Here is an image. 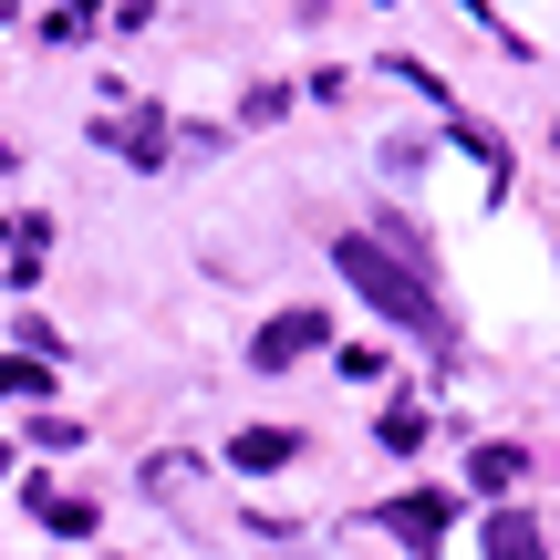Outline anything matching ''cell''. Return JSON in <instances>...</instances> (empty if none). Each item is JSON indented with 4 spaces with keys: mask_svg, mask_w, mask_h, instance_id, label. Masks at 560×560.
I'll list each match as a JSON object with an SVG mask.
<instances>
[{
    "mask_svg": "<svg viewBox=\"0 0 560 560\" xmlns=\"http://www.w3.org/2000/svg\"><path fill=\"white\" fill-rule=\"evenodd\" d=\"M332 270L353 280L384 322H405V332H446V301H436V280H425L416 249H395V240H374V229H353V240H332Z\"/></svg>",
    "mask_w": 560,
    "mask_h": 560,
    "instance_id": "6da1fadb",
    "label": "cell"
},
{
    "mask_svg": "<svg viewBox=\"0 0 560 560\" xmlns=\"http://www.w3.org/2000/svg\"><path fill=\"white\" fill-rule=\"evenodd\" d=\"M322 342H332V322H322V312H270L260 332H249V374H291V363L322 353Z\"/></svg>",
    "mask_w": 560,
    "mask_h": 560,
    "instance_id": "7a4b0ae2",
    "label": "cell"
},
{
    "mask_svg": "<svg viewBox=\"0 0 560 560\" xmlns=\"http://www.w3.org/2000/svg\"><path fill=\"white\" fill-rule=\"evenodd\" d=\"M446 520H457V509H446V488H416V499H395V509H384V529H395V540L416 550V560H436Z\"/></svg>",
    "mask_w": 560,
    "mask_h": 560,
    "instance_id": "3957f363",
    "label": "cell"
},
{
    "mask_svg": "<svg viewBox=\"0 0 560 560\" xmlns=\"http://www.w3.org/2000/svg\"><path fill=\"white\" fill-rule=\"evenodd\" d=\"M291 457H301L291 425H240V436H229V467H240V478H270V467H291Z\"/></svg>",
    "mask_w": 560,
    "mask_h": 560,
    "instance_id": "277c9868",
    "label": "cell"
},
{
    "mask_svg": "<svg viewBox=\"0 0 560 560\" xmlns=\"http://www.w3.org/2000/svg\"><path fill=\"white\" fill-rule=\"evenodd\" d=\"M478 550H488V560H550V540H540V520H529V509H488Z\"/></svg>",
    "mask_w": 560,
    "mask_h": 560,
    "instance_id": "5b68a950",
    "label": "cell"
},
{
    "mask_svg": "<svg viewBox=\"0 0 560 560\" xmlns=\"http://www.w3.org/2000/svg\"><path fill=\"white\" fill-rule=\"evenodd\" d=\"M520 467H529L520 446H478V457H467V478H478L488 499H509V488H520Z\"/></svg>",
    "mask_w": 560,
    "mask_h": 560,
    "instance_id": "8992f818",
    "label": "cell"
},
{
    "mask_svg": "<svg viewBox=\"0 0 560 560\" xmlns=\"http://www.w3.org/2000/svg\"><path fill=\"white\" fill-rule=\"evenodd\" d=\"M32 509L62 529V540H83V529H94V499H62V488H32Z\"/></svg>",
    "mask_w": 560,
    "mask_h": 560,
    "instance_id": "52a82bcc",
    "label": "cell"
},
{
    "mask_svg": "<svg viewBox=\"0 0 560 560\" xmlns=\"http://www.w3.org/2000/svg\"><path fill=\"white\" fill-rule=\"evenodd\" d=\"M384 446H395V457H416V446H425V416H416V405H395V416H384Z\"/></svg>",
    "mask_w": 560,
    "mask_h": 560,
    "instance_id": "ba28073f",
    "label": "cell"
},
{
    "mask_svg": "<svg viewBox=\"0 0 560 560\" xmlns=\"http://www.w3.org/2000/svg\"><path fill=\"white\" fill-rule=\"evenodd\" d=\"M0 395H52V363H0Z\"/></svg>",
    "mask_w": 560,
    "mask_h": 560,
    "instance_id": "9c48e42d",
    "label": "cell"
},
{
    "mask_svg": "<svg viewBox=\"0 0 560 560\" xmlns=\"http://www.w3.org/2000/svg\"><path fill=\"white\" fill-rule=\"evenodd\" d=\"M249 125H270V115H291V83H249V104H240Z\"/></svg>",
    "mask_w": 560,
    "mask_h": 560,
    "instance_id": "30bf717a",
    "label": "cell"
},
{
    "mask_svg": "<svg viewBox=\"0 0 560 560\" xmlns=\"http://www.w3.org/2000/svg\"><path fill=\"white\" fill-rule=\"evenodd\" d=\"M0 11H21V0H0Z\"/></svg>",
    "mask_w": 560,
    "mask_h": 560,
    "instance_id": "8fae6325",
    "label": "cell"
}]
</instances>
